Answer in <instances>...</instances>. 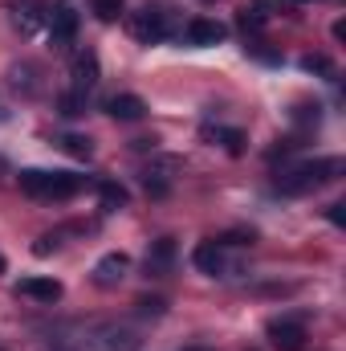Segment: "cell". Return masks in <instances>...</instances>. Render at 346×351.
<instances>
[{"instance_id": "cell-1", "label": "cell", "mask_w": 346, "mask_h": 351, "mask_svg": "<svg viewBox=\"0 0 346 351\" xmlns=\"http://www.w3.org/2000/svg\"><path fill=\"white\" fill-rule=\"evenodd\" d=\"M338 172H343V160H310V164L285 168L277 176V192L281 196H306V192L322 188L326 180H338Z\"/></svg>"}, {"instance_id": "cell-2", "label": "cell", "mask_w": 346, "mask_h": 351, "mask_svg": "<svg viewBox=\"0 0 346 351\" xmlns=\"http://www.w3.org/2000/svg\"><path fill=\"white\" fill-rule=\"evenodd\" d=\"M131 33L143 41V45H155V41H168L175 33V12L163 4H147L139 12H131Z\"/></svg>"}, {"instance_id": "cell-3", "label": "cell", "mask_w": 346, "mask_h": 351, "mask_svg": "<svg viewBox=\"0 0 346 351\" xmlns=\"http://www.w3.org/2000/svg\"><path fill=\"white\" fill-rule=\"evenodd\" d=\"M45 25H49V41H53L57 49H66V45L74 41V33H78V8H74L70 0H57V4L49 8Z\"/></svg>"}, {"instance_id": "cell-4", "label": "cell", "mask_w": 346, "mask_h": 351, "mask_svg": "<svg viewBox=\"0 0 346 351\" xmlns=\"http://www.w3.org/2000/svg\"><path fill=\"white\" fill-rule=\"evenodd\" d=\"M269 343L277 351H302L306 348V323L302 319H273L269 323Z\"/></svg>"}, {"instance_id": "cell-5", "label": "cell", "mask_w": 346, "mask_h": 351, "mask_svg": "<svg viewBox=\"0 0 346 351\" xmlns=\"http://www.w3.org/2000/svg\"><path fill=\"white\" fill-rule=\"evenodd\" d=\"M127 274H131V258H127V254H102L98 265H94V282H98L102 290H114Z\"/></svg>"}, {"instance_id": "cell-6", "label": "cell", "mask_w": 346, "mask_h": 351, "mask_svg": "<svg viewBox=\"0 0 346 351\" xmlns=\"http://www.w3.org/2000/svg\"><path fill=\"white\" fill-rule=\"evenodd\" d=\"M8 12H12V25H16V29H21L25 37H29V33H37V29L45 25V16H49L41 0H16V4H12Z\"/></svg>"}, {"instance_id": "cell-7", "label": "cell", "mask_w": 346, "mask_h": 351, "mask_svg": "<svg viewBox=\"0 0 346 351\" xmlns=\"http://www.w3.org/2000/svg\"><path fill=\"white\" fill-rule=\"evenodd\" d=\"M187 45H200V49H208V45H220L224 37H228V29L220 25V21H208V16H200V21H191L187 25Z\"/></svg>"}, {"instance_id": "cell-8", "label": "cell", "mask_w": 346, "mask_h": 351, "mask_svg": "<svg viewBox=\"0 0 346 351\" xmlns=\"http://www.w3.org/2000/svg\"><path fill=\"white\" fill-rule=\"evenodd\" d=\"M16 294H25V298H33V302H57V298L66 294V286H62L57 278H21Z\"/></svg>"}, {"instance_id": "cell-9", "label": "cell", "mask_w": 346, "mask_h": 351, "mask_svg": "<svg viewBox=\"0 0 346 351\" xmlns=\"http://www.w3.org/2000/svg\"><path fill=\"white\" fill-rule=\"evenodd\" d=\"M172 262H175V241L172 237H159V241H151V250H147V274L151 278H163V274H172Z\"/></svg>"}, {"instance_id": "cell-10", "label": "cell", "mask_w": 346, "mask_h": 351, "mask_svg": "<svg viewBox=\"0 0 346 351\" xmlns=\"http://www.w3.org/2000/svg\"><path fill=\"white\" fill-rule=\"evenodd\" d=\"M98 348L102 351H139L143 339H139V331H131V327H102V331H98Z\"/></svg>"}, {"instance_id": "cell-11", "label": "cell", "mask_w": 346, "mask_h": 351, "mask_svg": "<svg viewBox=\"0 0 346 351\" xmlns=\"http://www.w3.org/2000/svg\"><path fill=\"white\" fill-rule=\"evenodd\" d=\"M106 110H110L118 123H139V119L147 114V102H143L139 94H114V98L106 102Z\"/></svg>"}, {"instance_id": "cell-12", "label": "cell", "mask_w": 346, "mask_h": 351, "mask_svg": "<svg viewBox=\"0 0 346 351\" xmlns=\"http://www.w3.org/2000/svg\"><path fill=\"white\" fill-rule=\"evenodd\" d=\"M82 188H86V176L49 172V188H45V196H49V200H70V196H78Z\"/></svg>"}, {"instance_id": "cell-13", "label": "cell", "mask_w": 346, "mask_h": 351, "mask_svg": "<svg viewBox=\"0 0 346 351\" xmlns=\"http://www.w3.org/2000/svg\"><path fill=\"white\" fill-rule=\"evenodd\" d=\"M191 262H196V269H204V274H224V245L220 241H200L196 245V254H191Z\"/></svg>"}, {"instance_id": "cell-14", "label": "cell", "mask_w": 346, "mask_h": 351, "mask_svg": "<svg viewBox=\"0 0 346 351\" xmlns=\"http://www.w3.org/2000/svg\"><path fill=\"white\" fill-rule=\"evenodd\" d=\"M98 86V53L94 49H82L78 58H74V90H94Z\"/></svg>"}, {"instance_id": "cell-15", "label": "cell", "mask_w": 346, "mask_h": 351, "mask_svg": "<svg viewBox=\"0 0 346 351\" xmlns=\"http://www.w3.org/2000/svg\"><path fill=\"white\" fill-rule=\"evenodd\" d=\"M98 196H102L106 208H127V200H131V192H127L122 184H114V180H102V184H98Z\"/></svg>"}, {"instance_id": "cell-16", "label": "cell", "mask_w": 346, "mask_h": 351, "mask_svg": "<svg viewBox=\"0 0 346 351\" xmlns=\"http://www.w3.org/2000/svg\"><path fill=\"white\" fill-rule=\"evenodd\" d=\"M16 180H21V192H29V196H45V188H49V172H41V168H25Z\"/></svg>"}, {"instance_id": "cell-17", "label": "cell", "mask_w": 346, "mask_h": 351, "mask_svg": "<svg viewBox=\"0 0 346 351\" xmlns=\"http://www.w3.org/2000/svg\"><path fill=\"white\" fill-rule=\"evenodd\" d=\"M90 12L110 25V21H118V16L127 12V0H90Z\"/></svg>"}, {"instance_id": "cell-18", "label": "cell", "mask_w": 346, "mask_h": 351, "mask_svg": "<svg viewBox=\"0 0 346 351\" xmlns=\"http://www.w3.org/2000/svg\"><path fill=\"white\" fill-rule=\"evenodd\" d=\"M57 106H62L66 119H78V114H86V94H82V90H70V94L57 98Z\"/></svg>"}, {"instance_id": "cell-19", "label": "cell", "mask_w": 346, "mask_h": 351, "mask_svg": "<svg viewBox=\"0 0 346 351\" xmlns=\"http://www.w3.org/2000/svg\"><path fill=\"white\" fill-rule=\"evenodd\" d=\"M12 86L16 90H25V94H37V66H16L12 70Z\"/></svg>"}, {"instance_id": "cell-20", "label": "cell", "mask_w": 346, "mask_h": 351, "mask_svg": "<svg viewBox=\"0 0 346 351\" xmlns=\"http://www.w3.org/2000/svg\"><path fill=\"white\" fill-rule=\"evenodd\" d=\"M62 147H66L70 156H78V160H90V156H94V143H90L86 135H66Z\"/></svg>"}, {"instance_id": "cell-21", "label": "cell", "mask_w": 346, "mask_h": 351, "mask_svg": "<svg viewBox=\"0 0 346 351\" xmlns=\"http://www.w3.org/2000/svg\"><path fill=\"white\" fill-rule=\"evenodd\" d=\"M57 245H62V233H45V237H37L33 254L37 258H49V254H57Z\"/></svg>"}, {"instance_id": "cell-22", "label": "cell", "mask_w": 346, "mask_h": 351, "mask_svg": "<svg viewBox=\"0 0 346 351\" xmlns=\"http://www.w3.org/2000/svg\"><path fill=\"white\" fill-rule=\"evenodd\" d=\"M143 188H147L151 196H168V176L163 172H147L143 176Z\"/></svg>"}, {"instance_id": "cell-23", "label": "cell", "mask_w": 346, "mask_h": 351, "mask_svg": "<svg viewBox=\"0 0 346 351\" xmlns=\"http://www.w3.org/2000/svg\"><path fill=\"white\" fill-rule=\"evenodd\" d=\"M302 70H310V74H334V66H330L322 53H310V58H302Z\"/></svg>"}, {"instance_id": "cell-24", "label": "cell", "mask_w": 346, "mask_h": 351, "mask_svg": "<svg viewBox=\"0 0 346 351\" xmlns=\"http://www.w3.org/2000/svg\"><path fill=\"white\" fill-rule=\"evenodd\" d=\"M216 135L224 139V147H228L232 156H241V152H245V135H241V131H216Z\"/></svg>"}, {"instance_id": "cell-25", "label": "cell", "mask_w": 346, "mask_h": 351, "mask_svg": "<svg viewBox=\"0 0 346 351\" xmlns=\"http://www.w3.org/2000/svg\"><path fill=\"white\" fill-rule=\"evenodd\" d=\"M163 306H168L163 298H143V302H139V315H155V319H159V315H163Z\"/></svg>"}, {"instance_id": "cell-26", "label": "cell", "mask_w": 346, "mask_h": 351, "mask_svg": "<svg viewBox=\"0 0 346 351\" xmlns=\"http://www.w3.org/2000/svg\"><path fill=\"white\" fill-rule=\"evenodd\" d=\"M346 204H330V213H326V217H330V225H338V229H343L346 225V213H343Z\"/></svg>"}, {"instance_id": "cell-27", "label": "cell", "mask_w": 346, "mask_h": 351, "mask_svg": "<svg viewBox=\"0 0 346 351\" xmlns=\"http://www.w3.org/2000/svg\"><path fill=\"white\" fill-rule=\"evenodd\" d=\"M4 269H8V262H4V254H0V274H4Z\"/></svg>"}, {"instance_id": "cell-28", "label": "cell", "mask_w": 346, "mask_h": 351, "mask_svg": "<svg viewBox=\"0 0 346 351\" xmlns=\"http://www.w3.org/2000/svg\"><path fill=\"white\" fill-rule=\"evenodd\" d=\"M183 351H212V348H183Z\"/></svg>"}, {"instance_id": "cell-29", "label": "cell", "mask_w": 346, "mask_h": 351, "mask_svg": "<svg viewBox=\"0 0 346 351\" xmlns=\"http://www.w3.org/2000/svg\"><path fill=\"white\" fill-rule=\"evenodd\" d=\"M297 4H306V0H297Z\"/></svg>"}]
</instances>
